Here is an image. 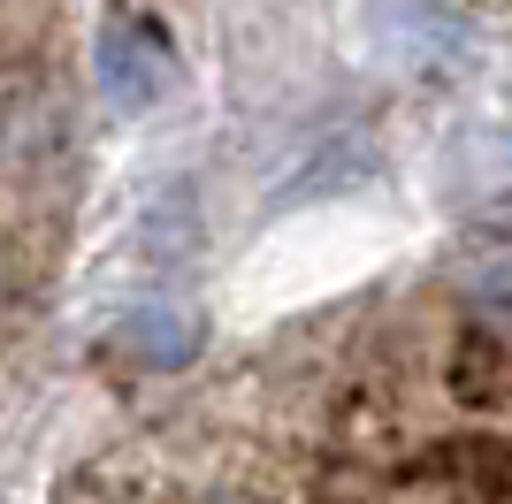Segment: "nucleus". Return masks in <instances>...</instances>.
<instances>
[{"label": "nucleus", "mask_w": 512, "mask_h": 504, "mask_svg": "<svg viewBox=\"0 0 512 504\" xmlns=\"http://www.w3.org/2000/svg\"><path fill=\"white\" fill-rule=\"evenodd\" d=\"M222 504H253V497H222Z\"/></svg>", "instance_id": "obj_6"}, {"label": "nucleus", "mask_w": 512, "mask_h": 504, "mask_svg": "<svg viewBox=\"0 0 512 504\" xmlns=\"http://www.w3.org/2000/svg\"><path fill=\"white\" fill-rule=\"evenodd\" d=\"M467 306L490 321V329L512 336V252H497L490 268H474V275H467Z\"/></svg>", "instance_id": "obj_5"}, {"label": "nucleus", "mask_w": 512, "mask_h": 504, "mask_svg": "<svg viewBox=\"0 0 512 504\" xmlns=\"http://www.w3.org/2000/svg\"><path fill=\"white\" fill-rule=\"evenodd\" d=\"M92 69H100V92H107L115 115H146L176 84V46L153 16L115 8V16L100 23V39H92Z\"/></svg>", "instance_id": "obj_2"}, {"label": "nucleus", "mask_w": 512, "mask_h": 504, "mask_svg": "<svg viewBox=\"0 0 512 504\" xmlns=\"http://www.w3.org/2000/svg\"><path fill=\"white\" fill-rule=\"evenodd\" d=\"M344 39L375 77H444L474 54V16L467 0H352Z\"/></svg>", "instance_id": "obj_1"}, {"label": "nucleus", "mask_w": 512, "mask_h": 504, "mask_svg": "<svg viewBox=\"0 0 512 504\" xmlns=\"http://www.w3.org/2000/svg\"><path fill=\"white\" fill-rule=\"evenodd\" d=\"M115 352L138 359V367H176V359L199 352V314H176V306H146L115 329Z\"/></svg>", "instance_id": "obj_4"}, {"label": "nucleus", "mask_w": 512, "mask_h": 504, "mask_svg": "<svg viewBox=\"0 0 512 504\" xmlns=\"http://www.w3.org/2000/svg\"><path fill=\"white\" fill-rule=\"evenodd\" d=\"M436 184H444L451 207H505L512 199V130H467V138H451Z\"/></svg>", "instance_id": "obj_3"}]
</instances>
